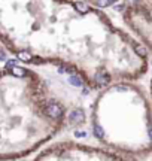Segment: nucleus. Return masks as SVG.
Returning <instances> with one entry per match:
<instances>
[{"label": "nucleus", "mask_w": 152, "mask_h": 161, "mask_svg": "<svg viewBox=\"0 0 152 161\" xmlns=\"http://www.w3.org/2000/svg\"><path fill=\"white\" fill-rule=\"evenodd\" d=\"M149 51L84 2L0 0V66H54L90 90L140 81Z\"/></svg>", "instance_id": "f257e3e1"}, {"label": "nucleus", "mask_w": 152, "mask_h": 161, "mask_svg": "<svg viewBox=\"0 0 152 161\" xmlns=\"http://www.w3.org/2000/svg\"><path fill=\"white\" fill-rule=\"evenodd\" d=\"M35 66H0V161L32 157L76 122V110Z\"/></svg>", "instance_id": "f03ea898"}, {"label": "nucleus", "mask_w": 152, "mask_h": 161, "mask_svg": "<svg viewBox=\"0 0 152 161\" xmlns=\"http://www.w3.org/2000/svg\"><path fill=\"white\" fill-rule=\"evenodd\" d=\"M90 106V130L98 145L148 161L151 157V103L137 81L100 90Z\"/></svg>", "instance_id": "7ed1b4c3"}, {"label": "nucleus", "mask_w": 152, "mask_h": 161, "mask_svg": "<svg viewBox=\"0 0 152 161\" xmlns=\"http://www.w3.org/2000/svg\"><path fill=\"white\" fill-rule=\"evenodd\" d=\"M30 161H145L101 145H93L76 139H63L46 143Z\"/></svg>", "instance_id": "20e7f679"}]
</instances>
